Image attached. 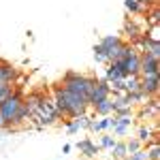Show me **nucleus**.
<instances>
[{
  "label": "nucleus",
  "mask_w": 160,
  "mask_h": 160,
  "mask_svg": "<svg viewBox=\"0 0 160 160\" xmlns=\"http://www.w3.org/2000/svg\"><path fill=\"white\" fill-rule=\"evenodd\" d=\"M96 81H98V79H94V77H88V75H79V73H75V71H68V73L62 77L60 86L66 88L68 92L81 94V96L90 102V94H92V90L96 86Z\"/></svg>",
  "instance_id": "nucleus-1"
},
{
  "label": "nucleus",
  "mask_w": 160,
  "mask_h": 160,
  "mask_svg": "<svg viewBox=\"0 0 160 160\" xmlns=\"http://www.w3.org/2000/svg\"><path fill=\"white\" fill-rule=\"evenodd\" d=\"M139 92H143L145 96H158V90H160V81H158V75H139Z\"/></svg>",
  "instance_id": "nucleus-2"
},
{
  "label": "nucleus",
  "mask_w": 160,
  "mask_h": 160,
  "mask_svg": "<svg viewBox=\"0 0 160 160\" xmlns=\"http://www.w3.org/2000/svg\"><path fill=\"white\" fill-rule=\"evenodd\" d=\"M109 96H111L109 81H107V79H98L96 86H94V90H92V94H90V107L96 105V102H100V100L109 98Z\"/></svg>",
  "instance_id": "nucleus-3"
},
{
  "label": "nucleus",
  "mask_w": 160,
  "mask_h": 160,
  "mask_svg": "<svg viewBox=\"0 0 160 160\" xmlns=\"http://www.w3.org/2000/svg\"><path fill=\"white\" fill-rule=\"evenodd\" d=\"M139 75H158V58L139 53Z\"/></svg>",
  "instance_id": "nucleus-4"
},
{
  "label": "nucleus",
  "mask_w": 160,
  "mask_h": 160,
  "mask_svg": "<svg viewBox=\"0 0 160 160\" xmlns=\"http://www.w3.org/2000/svg\"><path fill=\"white\" fill-rule=\"evenodd\" d=\"M158 132V122H154V128H149V126H139V130H137V139H139V143L141 145H148L154 141V135Z\"/></svg>",
  "instance_id": "nucleus-5"
},
{
  "label": "nucleus",
  "mask_w": 160,
  "mask_h": 160,
  "mask_svg": "<svg viewBox=\"0 0 160 160\" xmlns=\"http://www.w3.org/2000/svg\"><path fill=\"white\" fill-rule=\"evenodd\" d=\"M122 32H124L128 38H130V43H132V41H137V38L141 37L145 30H143V28H139L135 19H130V17H128V19L124 22V26H122Z\"/></svg>",
  "instance_id": "nucleus-6"
},
{
  "label": "nucleus",
  "mask_w": 160,
  "mask_h": 160,
  "mask_svg": "<svg viewBox=\"0 0 160 160\" xmlns=\"http://www.w3.org/2000/svg\"><path fill=\"white\" fill-rule=\"evenodd\" d=\"M43 96H45L43 92H30V94H28V96L24 98V102L28 105V109H30V115L38 111V107H41V102H43Z\"/></svg>",
  "instance_id": "nucleus-7"
},
{
  "label": "nucleus",
  "mask_w": 160,
  "mask_h": 160,
  "mask_svg": "<svg viewBox=\"0 0 160 160\" xmlns=\"http://www.w3.org/2000/svg\"><path fill=\"white\" fill-rule=\"evenodd\" d=\"M124 7H126V11L132 13V15H145L149 9L148 4L141 2V0H124Z\"/></svg>",
  "instance_id": "nucleus-8"
},
{
  "label": "nucleus",
  "mask_w": 160,
  "mask_h": 160,
  "mask_svg": "<svg viewBox=\"0 0 160 160\" xmlns=\"http://www.w3.org/2000/svg\"><path fill=\"white\" fill-rule=\"evenodd\" d=\"M77 149H79V152H81L86 158H94V156L98 154V148H96V145H94L90 139H81V141L77 143Z\"/></svg>",
  "instance_id": "nucleus-9"
},
{
  "label": "nucleus",
  "mask_w": 160,
  "mask_h": 160,
  "mask_svg": "<svg viewBox=\"0 0 160 160\" xmlns=\"http://www.w3.org/2000/svg\"><path fill=\"white\" fill-rule=\"evenodd\" d=\"M120 43H122V37H118V34H107V37H102V41H100V47H102L105 56H107V53H109L111 49H115Z\"/></svg>",
  "instance_id": "nucleus-10"
},
{
  "label": "nucleus",
  "mask_w": 160,
  "mask_h": 160,
  "mask_svg": "<svg viewBox=\"0 0 160 160\" xmlns=\"http://www.w3.org/2000/svg\"><path fill=\"white\" fill-rule=\"evenodd\" d=\"M94 107V111L98 113V115H109L111 113V96L105 100H100V102H96V105H92Z\"/></svg>",
  "instance_id": "nucleus-11"
},
{
  "label": "nucleus",
  "mask_w": 160,
  "mask_h": 160,
  "mask_svg": "<svg viewBox=\"0 0 160 160\" xmlns=\"http://www.w3.org/2000/svg\"><path fill=\"white\" fill-rule=\"evenodd\" d=\"M111 154H113V158L115 160H122L128 156V152H126V143H113V148H111Z\"/></svg>",
  "instance_id": "nucleus-12"
},
{
  "label": "nucleus",
  "mask_w": 160,
  "mask_h": 160,
  "mask_svg": "<svg viewBox=\"0 0 160 160\" xmlns=\"http://www.w3.org/2000/svg\"><path fill=\"white\" fill-rule=\"evenodd\" d=\"M13 90H15V83H11V81H0V102L4 98H9L13 94Z\"/></svg>",
  "instance_id": "nucleus-13"
},
{
  "label": "nucleus",
  "mask_w": 160,
  "mask_h": 160,
  "mask_svg": "<svg viewBox=\"0 0 160 160\" xmlns=\"http://www.w3.org/2000/svg\"><path fill=\"white\" fill-rule=\"evenodd\" d=\"M145 154H148V160H160V145L158 143H148Z\"/></svg>",
  "instance_id": "nucleus-14"
},
{
  "label": "nucleus",
  "mask_w": 160,
  "mask_h": 160,
  "mask_svg": "<svg viewBox=\"0 0 160 160\" xmlns=\"http://www.w3.org/2000/svg\"><path fill=\"white\" fill-rule=\"evenodd\" d=\"M137 149H141V143H139V139H130V141L126 143V152H128V154H135Z\"/></svg>",
  "instance_id": "nucleus-15"
},
{
  "label": "nucleus",
  "mask_w": 160,
  "mask_h": 160,
  "mask_svg": "<svg viewBox=\"0 0 160 160\" xmlns=\"http://www.w3.org/2000/svg\"><path fill=\"white\" fill-rule=\"evenodd\" d=\"M128 160H148V154H145V148L137 149L135 154H130V156H126Z\"/></svg>",
  "instance_id": "nucleus-16"
},
{
  "label": "nucleus",
  "mask_w": 160,
  "mask_h": 160,
  "mask_svg": "<svg viewBox=\"0 0 160 160\" xmlns=\"http://www.w3.org/2000/svg\"><path fill=\"white\" fill-rule=\"evenodd\" d=\"M113 143H115V139H113V137H109V135H105L102 139H100V145H102V148H107V149L113 148Z\"/></svg>",
  "instance_id": "nucleus-17"
},
{
  "label": "nucleus",
  "mask_w": 160,
  "mask_h": 160,
  "mask_svg": "<svg viewBox=\"0 0 160 160\" xmlns=\"http://www.w3.org/2000/svg\"><path fill=\"white\" fill-rule=\"evenodd\" d=\"M113 132H115V135H120V137H124L126 132H128V126H122V124L118 122L115 126H113Z\"/></svg>",
  "instance_id": "nucleus-18"
},
{
  "label": "nucleus",
  "mask_w": 160,
  "mask_h": 160,
  "mask_svg": "<svg viewBox=\"0 0 160 160\" xmlns=\"http://www.w3.org/2000/svg\"><path fill=\"white\" fill-rule=\"evenodd\" d=\"M71 149H73V145H68V143H66V145H64V148H62V152H64V154H68V152H71Z\"/></svg>",
  "instance_id": "nucleus-19"
}]
</instances>
